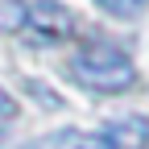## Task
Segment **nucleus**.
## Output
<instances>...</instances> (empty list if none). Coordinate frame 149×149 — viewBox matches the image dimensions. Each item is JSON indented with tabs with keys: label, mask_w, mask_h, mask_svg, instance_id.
Instances as JSON below:
<instances>
[{
	"label": "nucleus",
	"mask_w": 149,
	"mask_h": 149,
	"mask_svg": "<svg viewBox=\"0 0 149 149\" xmlns=\"http://www.w3.org/2000/svg\"><path fill=\"white\" fill-rule=\"evenodd\" d=\"M70 70H74L79 83H87L91 91H104V95L124 91L128 83L137 79L133 58H128L120 46H112V42H91V46H83L79 58L70 62Z\"/></svg>",
	"instance_id": "1"
},
{
	"label": "nucleus",
	"mask_w": 149,
	"mask_h": 149,
	"mask_svg": "<svg viewBox=\"0 0 149 149\" xmlns=\"http://www.w3.org/2000/svg\"><path fill=\"white\" fill-rule=\"evenodd\" d=\"M54 149H145L149 145V120L145 116H124L108 120L91 133H58L50 137Z\"/></svg>",
	"instance_id": "2"
},
{
	"label": "nucleus",
	"mask_w": 149,
	"mask_h": 149,
	"mask_svg": "<svg viewBox=\"0 0 149 149\" xmlns=\"http://www.w3.org/2000/svg\"><path fill=\"white\" fill-rule=\"evenodd\" d=\"M25 25H33L42 37H70V33H74V17H70L62 4H54V0H33Z\"/></svg>",
	"instance_id": "3"
},
{
	"label": "nucleus",
	"mask_w": 149,
	"mask_h": 149,
	"mask_svg": "<svg viewBox=\"0 0 149 149\" xmlns=\"http://www.w3.org/2000/svg\"><path fill=\"white\" fill-rule=\"evenodd\" d=\"M25 17H29V4H25V0H0V33L25 29Z\"/></svg>",
	"instance_id": "4"
},
{
	"label": "nucleus",
	"mask_w": 149,
	"mask_h": 149,
	"mask_svg": "<svg viewBox=\"0 0 149 149\" xmlns=\"http://www.w3.org/2000/svg\"><path fill=\"white\" fill-rule=\"evenodd\" d=\"M95 4H100L104 13H112V17H137L149 0H95Z\"/></svg>",
	"instance_id": "5"
},
{
	"label": "nucleus",
	"mask_w": 149,
	"mask_h": 149,
	"mask_svg": "<svg viewBox=\"0 0 149 149\" xmlns=\"http://www.w3.org/2000/svg\"><path fill=\"white\" fill-rule=\"evenodd\" d=\"M13 116H17V104H13V95H8V91H0V128H4Z\"/></svg>",
	"instance_id": "6"
}]
</instances>
